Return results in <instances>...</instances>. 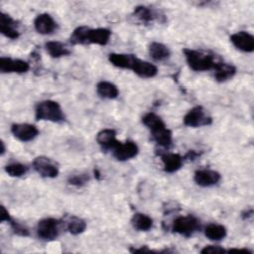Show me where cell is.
<instances>
[{
	"label": "cell",
	"instance_id": "cell-1",
	"mask_svg": "<svg viewBox=\"0 0 254 254\" xmlns=\"http://www.w3.org/2000/svg\"><path fill=\"white\" fill-rule=\"evenodd\" d=\"M142 123L150 130L152 139L161 147L170 148L173 143L172 131L156 113L149 112L142 117Z\"/></svg>",
	"mask_w": 254,
	"mask_h": 254
},
{
	"label": "cell",
	"instance_id": "cell-2",
	"mask_svg": "<svg viewBox=\"0 0 254 254\" xmlns=\"http://www.w3.org/2000/svg\"><path fill=\"white\" fill-rule=\"evenodd\" d=\"M184 55L189 66L194 71H206L214 69L216 64L220 62L211 54L200 50L184 49Z\"/></svg>",
	"mask_w": 254,
	"mask_h": 254
},
{
	"label": "cell",
	"instance_id": "cell-3",
	"mask_svg": "<svg viewBox=\"0 0 254 254\" xmlns=\"http://www.w3.org/2000/svg\"><path fill=\"white\" fill-rule=\"evenodd\" d=\"M35 117L37 120L51 121L55 123H62L65 120L61 105L54 100H44L39 102L35 109Z\"/></svg>",
	"mask_w": 254,
	"mask_h": 254
},
{
	"label": "cell",
	"instance_id": "cell-4",
	"mask_svg": "<svg viewBox=\"0 0 254 254\" xmlns=\"http://www.w3.org/2000/svg\"><path fill=\"white\" fill-rule=\"evenodd\" d=\"M199 220L192 215L178 216L172 225V230L175 233L183 235L185 237L191 236L194 232L199 230Z\"/></svg>",
	"mask_w": 254,
	"mask_h": 254
},
{
	"label": "cell",
	"instance_id": "cell-5",
	"mask_svg": "<svg viewBox=\"0 0 254 254\" xmlns=\"http://www.w3.org/2000/svg\"><path fill=\"white\" fill-rule=\"evenodd\" d=\"M62 221L57 218L47 217L38 222L37 225V234L38 237L45 241L55 240L61 230Z\"/></svg>",
	"mask_w": 254,
	"mask_h": 254
},
{
	"label": "cell",
	"instance_id": "cell-6",
	"mask_svg": "<svg viewBox=\"0 0 254 254\" xmlns=\"http://www.w3.org/2000/svg\"><path fill=\"white\" fill-rule=\"evenodd\" d=\"M212 123V118L207 115L204 108L200 105L194 106L184 116V124L189 127L208 126Z\"/></svg>",
	"mask_w": 254,
	"mask_h": 254
},
{
	"label": "cell",
	"instance_id": "cell-7",
	"mask_svg": "<svg viewBox=\"0 0 254 254\" xmlns=\"http://www.w3.org/2000/svg\"><path fill=\"white\" fill-rule=\"evenodd\" d=\"M34 170L43 178H56L59 175V169L57 165L48 157L39 156L35 158L33 162Z\"/></svg>",
	"mask_w": 254,
	"mask_h": 254
},
{
	"label": "cell",
	"instance_id": "cell-8",
	"mask_svg": "<svg viewBox=\"0 0 254 254\" xmlns=\"http://www.w3.org/2000/svg\"><path fill=\"white\" fill-rule=\"evenodd\" d=\"M139 153V148L137 144L133 141H126V142H119L116 147L112 150L113 157L118 161H127L137 156Z\"/></svg>",
	"mask_w": 254,
	"mask_h": 254
},
{
	"label": "cell",
	"instance_id": "cell-9",
	"mask_svg": "<svg viewBox=\"0 0 254 254\" xmlns=\"http://www.w3.org/2000/svg\"><path fill=\"white\" fill-rule=\"evenodd\" d=\"M11 132L18 140L22 142H29L34 140L38 134L39 130L35 125L28 123H16L11 126Z\"/></svg>",
	"mask_w": 254,
	"mask_h": 254
},
{
	"label": "cell",
	"instance_id": "cell-10",
	"mask_svg": "<svg viewBox=\"0 0 254 254\" xmlns=\"http://www.w3.org/2000/svg\"><path fill=\"white\" fill-rule=\"evenodd\" d=\"M30 68V64L19 59H11L2 57L0 59V71L2 73H10V72H16V73H24L27 72Z\"/></svg>",
	"mask_w": 254,
	"mask_h": 254
},
{
	"label": "cell",
	"instance_id": "cell-11",
	"mask_svg": "<svg viewBox=\"0 0 254 254\" xmlns=\"http://www.w3.org/2000/svg\"><path fill=\"white\" fill-rule=\"evenodd\" d=\"M230 41L239 51L244 53H252L254 51V37L245 31L232 34L230 36Z\"/></svg>",
	"mask_w": 254,
	"mask_h": 254
},
{
	"label": "cell",
	"instance_id": "cell-12",
	"mask_svg": "<svg viewBox=\"0 0 254 254\" xmlns=\"http://www.w3.org/2000/svg\"><path fill=\"white\" fill-rule=\"evenodd\" d=\"M35 30L42 35H50L57 30L58 24L48 13L39 14L34 20Z\"/></svg>",
	"mask_w": 254,
	"mask_h": 254
},
{
	"label": "cell",
	"instance_id": "cell-13",
	"mask_svg": "<svg viewBox=\"0 0 254 254\" xmlns=\"http://www.w3.org/2000/svg\"><path fill=\"white\" fill-rule=\"evenodd\" d=\"M221 179V176L218 172L209 170V169H202L198 170L194 173L193 180L196 185L200 187H211L216 185Z\"/></svg>",
	"mask_w": 254,
	"mask_h": 254
},
{
	"label": "cell",
	"instance_id": "cell-14",
	"mask_svg": "<svg viewBox=\"0 0 254 254\" xmlns=\"http://www.w3.org/2000/svg\"><path fill=\"white\" fill-rule=\"evenodd\" d=\"M0 32L6 38L11 40H16L20 36L16 21L10 15L5 14L4 12H1L0 14Z\"/></svg>",
	"mask_w": 254,
	"mask_h": 254
},
{
	"label": "cell",
	"instance_id": "cell-15",
	"mask_svg": "<svg viewBox=\"0 0 254 254\" xmlns=\"http://www.w3.org/2000/svg\"><path fill=\"white\" fill-rule=\"evenodd\" d=\"M96 141L98 145L104 151H112L119 141L116 139V132L113 129H103L96 135Z\"/></svg>",
	"mask_w": 254,
	"mask_h": 254
},
{
	"label": "cell",
	"instance_id": "cell-16",
	"mask_svg": "<svg viewBox=\"0 0 254 254\" xmlns=\"http://www.w3.org/2000/svg\"><path fill=\"white\" fill-rule=\"evenodd\" d=\"M132 70L142 78H151L156 76L158 73V68L155 64L146 61H142L139 58L136 59Z\"/></svg>",
	"mask_w": 254,
	"mask_h": 254
},
{
	"label": "cell",
	"instance_id": "cell-17",
	"mask_svg": "<svg viewBox=\"0 0 254 254\" xmlns=\"http://www.w3.org/2000/svg\"><path fill=\"white\" fill-rule=\"evenodd\" d=\"M184 157L176 153H166L161 155L164 171L166 173H175L179 171L184 164Z\"/></svg>",
	"mask_w": 254,
	"mask_h": 254
},
{
	"label": "cell",
	"instance_id": "cell-18",
	"mask_svg": "<svg viewBox=\"0 0 254 254\" xmlns=\"http://www.w3.org/2000/svg\"><path fill=\"white\" fill-rule=\"evenodd\" d=\"M136 59L137 57L132 54L112 53L108 55V61L110 62V64L119 68L132 69Z\"/></svg>",
	"mask_w": 254,
	"mask_h": 254
},
{
	"label": "cell",
	"instance_id": "cell-19",
	"mask_svg": "<svg viewBox=\"0 0 254 254\" xmlns=\"http://www.w3.org/2000/svg\"><path fill=\"white\" fill-rule=\"evenodd\" d=\"M213 70H214V78L218 82L226 81L232 78L236 73V67L233 64H230L221 61L216 64Z\"/></svg>",
	"mask_w": 254,
	"mask_h": 254
},
{
	"label": "cell",
	"instance_id": "cell-20",
	"mask_svg": "<svg viewBox=\"0 0 254 254\" xmlns=\"http://www.w3.org/2000/svg\"><path fill=\"white\" fill-rule=\"evenodd\" d=\"M110 37H111V31L109 29H106V28L89 29L88 44L105 46L108 44Z\"/></svg>",
	"mask_w": 254,
	"mask_h": 254
},
{
	"label": "cell",
	"instance_id": "cell-21",
	"mask_svg": "<svg viewBox=\"0 0 254 254\" xmlns=\"http://www.w3.org/2000/svg\"><path fill=\"white\" fill-rule=\"evenodd\" d=\"M133 16L139 22H141L143 24L152 23L153 21H155L159 18L158 13L154 9L144 6V5H139V6L135 7V9L133 11Z\"/></svg>",
	"mask_w": 254,
	"mask_h": 254
},
{
	"label": "cell",
	"instance_id": "cell-22",
	"mask_svg": "<svg viewBox=\"0 0 254 254\" xmlns=\"http://www.w3.org/2000/svg\"><path fill=\"white\" fill-rule=\"evenodd\" d=\"M97 94L104 99H115L119 95V90L117 86L106 80H101L96 85Z\"/></svg>",
	"mask_w": 254,
	"mask_h": 254
},
{
	"label": "cell",
	"instance_id": "cell-23",
	"mask_svg": "<svg viewBox=\"0 0 254 254\" xmlns=\"http://www.w3.org/2000/svg\"><path fill=\"white\" fill-rule=\"evenodd\" d=\"M149 55L153 60L157 62H162L170 58L171 52L166 45L159 42H153L149 46Z\"/></svg>",
	"mask_w": 254,
	"mask_h": 254
},
{
	"label": "cell",
	"instance_id": "cell-24",
	"mask_svg": "<svg viewBox=\"0 0 254 254\" xmlns=\"http://www.w3.org/2000/svg\"><path fill=\"white\" fill-rule=\"evenodd\" d=\"M227 234L225 226L217 223H210L204 229V235L212 241L222 240Z\"/></svg>",
	"mask_w": 254,
	"mask_h": 254
},
{
	"label": "cell",
	"instance_id": "cell-25",
	"mask_svg": "<svg viewBox=\"0 0 254 254\" xmlns=\"http://www.w3.org/2000/svg\"><path fill=\"white\" fill-rule=\"evenodd\" d=\"M133 227L139 231H148L153 226V219L147 214L137 212L131 218Z\"/></svg>",
	"mask_w": 254,
	"mask_h": 254
},
{
	"label": "cell",
	"instance_id": "cell-26",
	"mask_svg": "<svg viewBox=\"0 0 254 254\" xmlns=\"http://www.w3.org/2000/svg\"><path fill=\"white\" fill-rule=\"evenodd\" d=\"M45 48L52 58H61L70 54V51L63 43L58 41L47 42L45 44Z\"/></svg>",
	"mask_w": 254,
	"mask_h": 254
},
{
	"label": "cell",
	"instance_id": "cell-27",
	"mask_svg": "<svg viewBox=\"0 0 254 254\" xmlns=\"http://www.w3.org/2000/svg\"><path fill=\"white\" fill-rule=\"evenodd\" d=\"M87 26H79L73 30L69 37V42L72 45H86L88 44V32Z\"/></svg>",
	"mask_w": 254,
	"mask_h": 254
},
{
	"label": "cell",
	"instance_id": "cell-28",
	"mask_svg": "<svg viewBox=\"0 0 254 254\" xmlns=\"http://www.w3.org/2000/svg\"><path fill=\"white\" fill-rule=\"evenodd\" d=\"M86 228V222L77 216H69L66 220V229L72 235L82 233Z\"/></svg>",
	"mask_w": 254,
	"mask_h": 254
},
{
	"label": "cell",
	"instance_id": "cell-29",
	"mask_svg": "<svg viewBox=\"0 0 254 254\" xmlns=\"http://www.w3.org/2000/svg\"><path fill=\"white\" fill-rule=\"evenodd\" d=\"M5 172L10 177L19 178V177L24 176L28 172V167L24 164L14 162V163H10L5 166Z\"/></svg>",
	"mask_w": 254,
	"mask_h": 254
},
{
	"label": "cell",
	"instance_id": "cell-30",
	"mask_svg": "<svg viewBox=\"0 0 254 254\" xmlns=\"http://www.w3.org/2000/svg\"><path fill=\"white\" fill-rule=\"evenodd\" d=\"M90 178L89 175L86 173H79V174H73L70 175L67 179V182L69 185L74 186V187H82L84 186L87 182H89Z\"/></svg>",
	"mask_w": 254,
	"mask_h": 254
},
{
	"label": "cell",
	"instance_id": "cell-31",
	"mask_svg": "<svg viewBox=\"0 0 254 254\" xmlns=\"http://www.w3.org/2000/svg\"><path fill=\"white\" fill-rule=\"evenodd\" d=\"M8 222L10 223V226H11V228H12V230L15 234H17L19 236H24V237L29 236L30 233H29V230L26 226H24L23 224H21L20 222H18L16 220H14L13 218H11Z\"/></svg>",
	"mask_w": 254,
	"mask_h": 254
},
{
	"label": "cell",
	"instance_id": "cell-32",
	"mask_svg": "<svg viewBox=\"0 0 254 254\" xmlns=\"http://www.w3.org/2000/svg\"><path fill=\"white\" fill-rule=\"evenodd\" d=\"M227 250H225L222 246L219 245H207L205 247H203L200 250L201 254H208V253H222V252H226Z\"/></svg>",
	"mask_w": 254,
	"mask_h": 254
},
{
	"label": "cell",
	"instance_id": "cell-33",
	"mask_svg": "<svg viewBox=\"0 0 254 254\" xmlns=\"http://www.w3.org/2000/svg\"><path fill=\"white\" fill-rule=\"evenodd\" d=\"M11 219V216L8 212V210L5 208L4 205L1 206V213H0V221L4 222V221H9Z\"/></svg>",
	"mask_w": 254,
	"mask_h": 254
},
{
	"label": "cell",
	"instance_id": "cell-34",
	"mask_svg": "<svg viewBox=\"0 0 254 254\" xmlns=\"http://www.w3.org/2000/svg\"><path fill=\"white\" fill-rule=\"evenodd\" d=\"M226 252H244V253H248V254H251L252 252L248 249H237V248H233V249H229L227 250Z\"/></svg>",
	"mask_w": 254,
	"mask_h": 254
},
{
	"label": "cell",
	"instance_id": "cell-35",
	"mask_svg": "<svg viewBox=\"0 0 254 254\" xmlns=\"http://www.w3.org/2000/svg\"><path fill=\"white\" fill-rule=\"evenodd\" d=\"M252 214H253V209L250 208V209H248V210H246L245 212L242 213V217H243L244 219H247L248 217H251Z\"/></svg>",
	"mask_w": 254,
	"mask_h": 254
},
{
	"label": "cell",
	"instance_id": "cell-36",
	"mask_svg": "<svg viewBox=\"0 0 254 254\" xmlns=\"http://www.w3.org/2000/svg\"><path fill=\"white\" fill-rule=\"evenodd\" d=\"M5 153V145H4V142L1 141V155H4Z\"/></svg>",
	"mask_w": 254,
	"mask_h": 254
}]
</instances>
